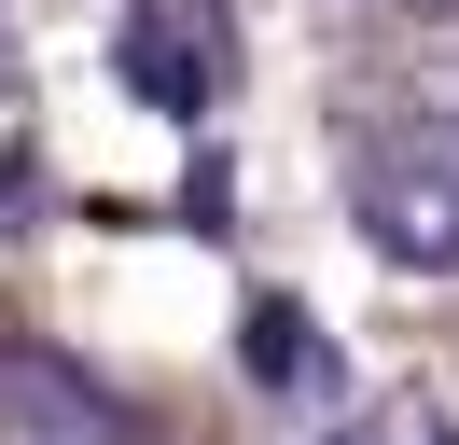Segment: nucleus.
<instances>
[{
  "instance_id": "nucleus-1",
  "label": "nucleus",
  "mask_w": 459,
  "mask_h": 445,
  "mask_svg": "<svg viewBox=\"0 0 459 445\" xmlns=\"http://www.w3.org/2000/svg\"><path fill=\"white\" fill-rule=\"evenodd\" d=\"M348 222H362L390 265L459 278V111H403L348 153Z\"/></svg>"
},
{
  "instance_id": "nucleus-2",
  "label": "nucleus",
  "mask_w": 459,
  "mask_h": 445,
  "mask_svg": "<svg viewBox=\"0 0 459 445\" xmlns=\"http://www.w3.org/2000/svg\"><path fill=\"white\" fill-rule=\"evenodd\" d=\"M0 445H112V417L84 389H56V376H14L0 389Z\"/></svg>"
},
{
  "instance_id": "nucleus-3",
  "label": "nucleus",
  "mask_w": 459,
  "mask_h": 445,
  "mask_svg": "<svg viewBox=\"0 0 459 445\" xmlns=\"http://www.w3.org/2000/svg\"><path fill=\"white\" fill-rule=\"evenodd\" d=\"M418 14H459V0H418Z\"/></svg>"
}]
</instances>
